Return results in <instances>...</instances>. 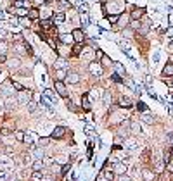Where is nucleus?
I'll return each mask as SVG.
<instances>
[{
    "label": "nucleus",
    "mask_w": 173,
    "mask_h": 181,
    "mask_svg": "<svg viewBox=\"0 0 173 181\" xmlns=\"http://www.w3.org/2000/svg\"><path fill=\"white\" fill-rule=\"evenodd\" d=\"M59 38H61V42L62 43H71L73 42V35H69V33H62Z\"/></svg>",
    "instance_id": "4be33fe9"
},
{
    "label": "nucleus",
    "mask_w": 173,
    "mask_h": 181,
    "mask_svg": "<svg viewBox=\"0 0 173 181\" xmlns=\"http://www.w3.org/2000/svg\"><path fill=\"white\" fill-rule=\"evenodd\" d=\"M71 53H73V55H80L81 53V43H76L75 47H73V50H71Z\"/></svg>",
    "instance_id": "473e14b6"
},
{
    "label": "nucleus",
    "mask_w": 173,
    "mask_h": 181,
    "mask_svg": "<svg viewBox=\"0 0 173 181\" xmlns=\"http://www.w3.org/2000/svg\"><path fill=\"white\" fill-rule=\"evenodd\" d=\"M66 105H68V109H69V111H73V112L78 111V109H76V107L73 105V102H71V100H68V104H66Z\"/></svg>",
    "instance_id": "37998d69"
},
{
    "label": "nucleus",
    "mask_w": 173,
    "mask_h": 181,
    "mask_svg": "<svg viewBox=\"0 0 173 181\" xmlns=\"http://www.w3.org/2000/svg\"><path fill=\"white\" fill-rule=\"evenodd\" d=\"M81 107H83V109H85V111H90V100H88V95H85V93H83V95H81Z\"/></svg>",
    "instance_id": "f8f14e48"
},
{
    "label": "nucleus",
    "mask_w": 173,
    "mask_h": 181,
    "mask_svg": "<svg viewBox=\"0 0 173 181\" xmlns=\"http://www.w3.org/2000/svg\"><path fill=\"white\" fill-rule=\"evenodd\" d=\"M66 133V129L62 128V126H57V128L52 129V133H50V138H62Z\"/></svg>",
    "instance_id": "423d86ee"
},
{
    "label": "nucleus",
    "mask_w": 173,
    "mask_h": 181,
    "mask_svg": "<svg viewBox=\"0 0 173 181\" xmlns=\"http://www.w3.org/2000/svg\"><path fill=\"white\" fill-rule=\"evenodd\" d=\"M171 47H173V42H171Z\"/></svg>",
    "instance_id": "3c124183"
},
{
    "label": "nucleus",
    "mask_w": 173,
    "mask_h": 181,
    "mask_svg": "<svg viewBox=\"0 0 173 181\" xmlns=\"http://www.w3.org/2000/svg\"><path fill=\"white\" fill-rule=\"evenodd\" d=\"M66 76H68V73H66V69H55L54 73V80H59V81H64Z\"/></svg>",
    "instance_id": "9d476101"
},
{
    "label": "nucleus",
    "mask_w": 173,
    "mask_h": 181,
    "mask_svg": "<svg viewBox=\"0 0 173 181\" xmlns=\"http://www.w3.org/2000/svg\"><path fill=\"white\" fill-rule=\"evenodd\" d=\"M66 80L69 81L71 85H76V83H78V81H80V76L76 74V73H69V74L66 76Z\"/></svg>",
    "instance_id": "2eb2a0df"
},
{
    "label": "nucleus",
    "mask_w": 173,
    "mask_h": 181,
    "mask_svg": "<svg viewBox=\"0 0 173 181\" xmlns=\"http://www.w3.org/2000/svg\"><path fill=\"white\" fill-rule=\"evenodd\" d=\"M119 105L125 107V109H130L133 104H132V100H130L128 97H121V98H119Z\"/></svg>",
    "instance_id": "4468645a"
},
{
    "label": "nucleus",
    "mask_w": 173,
    "mask_h": 181,
    "mask_svg": "<svg viewBox=\"0 0 173 181\" xmlns=\"http://www.w3.org/2000/svg\"><path fill=\"white\" fill-rule=\"evenodd\" d=\"M50 19H52V22H54V26L55 24H62V22L66 21V14L64 12H57V14H54Z\"/></svg>",
    "instance_id": "39448f33"
},
{
    "label": "nucleus",
    "mask_w": 173,
    "mask_h": 181,
    "mask_svg": "<svg viewBox=\"0 0 173 181\" xmlns=\"http://www.w3.org/2000/svg\"><path fill=\"white\" fill-rule=\"evenodd\" d=\"M50 142V138H40V142H38V147H47V143Z\"/></svg>",
    "instance_id": "4c0bfd02"
},
{
    "label": "nucleus",
    "mask_w": 173,
    "mask_h": 181,
    "mask_svg": "<svg viewBox=\"0 0 173 181\" xmlns=\"http://www.w3.org/2000/svg\"><path fill=\"white\" fill-rule=\"evenodd\" d=\"M102 178H104L106 181H113V179H114V171H113V169H111V171H104V172H102Z\"/></svg>",
    "instance_id": "b1692460"
},
{
    "label": "nucleus",
    "mask_w": 173,
    "mask_h": 181,
    "mask_svg": "<svg viewBox=\"0 0 173 181\" xmlns=\"http://www.w3.org/2000/svg\"><path fill=\"white\" fill-rule=\"evenodd\" d=\"M26 105H28V111H30V112H35V111H37V104H35L33 100H30Z\"/></svg>",
    "instance_id": "c9c22d12"
},
{
    "label": "nucleus",
    "mask_w": 173,
    "mask_h": 181,
    "mask_svg": "<svg viewBox=\"0 0 173 181\" xmlns=\"http://www.w3.org/2000/svg\"><path fill=\"white\" fill-rule=\"evenodd\" d=\"M31 100V91H19L17 93V102L19 104H28V102Z\"/></svg>",
    "instance_id": "7ed1b4c3"
},
{
    "label": "nucleus",
    "mask_w": 173,
    "mask_h": 181,
    "mask_svg": "<svg viewBox=\"0 0 173 181\" xmlns=\"http://www.w3.org/2000/svg\"><path fill=\"white\" fill-rule=\"evenodd\" d=\"M146 14V9H133L132 11V19H140Z\"/></svg>",
    "instance_id": "ddd939ff"
},
{
    "label": "nucleus",
    "mask_w": 173,
    "mask_h": 181,
    "mask_svg": "<svg viewBox=\"0 0 173 181\" xmlns=\"http://www.w3.org/2000/svg\"><path fill=\"white\" fill-rule=\"evenodd\" d=\"M135 147H137V140H135V138L125 140V149H126V150H133Z\"/></svg>",
    "instance_id": "9b49d317"
},
{
    "label": "nucleus",
    "mask_w": 173,
    "mask_h": 181,
    "mask_svg": "<svg viewBox=\"0 0 173 181\" xmlns=\"http://www.w3.org/2000/svg\"><path fill=\"white\" fill-rule=\"evenodd\" d=\"M114 67H116V74L123 76V78H126V71H125V67L119 62H114Z\"/></svg>",
    "instance_id": "f3484780"
},
{
    "label": "nucleus",
    "mask_w": 173,
    "mask_h": 181,
    "mask_svg": "<svg viewBox=\"0 0 173 181\" xmlns=\"http://www.w3.org/2000/svg\"><path fill=\"white\" fill-rule=\"evenodd\" d=\"M142 178H144L146 181H152V179H154V172L149 171V169H146L144 172H142Z\"/></svg>",
    "instance_id": "5701e85b"
},
{
    "label": "nucleus",
    "mask_w": 173,
    "mask_h": 181,
    "mask_svg": "<svg viewBox=\"0 0 173 181\" xmlns=\"http://www.w3.org/2000/svg\"><path fill=\"white\" fill-rule=\"evenodd\" d=\"M102 102H104V105H111V93H109V91H104Z\"/></svg>",
    "instance_id": "c756f323"
},
{
    "label": "nucleus",
    "mask_w": 173,
    "mask_h": 181,
    "mask_svg": "<svg viewBox=\"0 0 173 181\" xmlns=\"http://www.w3.org/2000/svg\"><path fill=\"white\" fill-rule=\"evenodd\" d=\"M80 19H81V24H83L85 28L88 26V24H90V19H88V14H86V12H81Z\"/></svg>",
    "instance_id": "bb28decb"
},
{
    "label": "nucleus",
    "mask_w": 173,
    "mask_h": 181,
    "mask_svg": "<svg viewBox=\"0 0 173 181\" xmlns=\"http://www.w3.org/2000/svg\"><path fill=\"white\" fill-rule=\"evenodd\" d=\"M2 109H4V100L0 98V111H2Z\"/></svg>",
    "instance_id": "8fccbe9b"
},
{
    "label": "nucleus",
    "mask_w": 173,
    "mask_h": 181,
    "mask_svg": "<svg viewBox=\"0 0 173 181\" xmlns=\"http://www.w3.org/2000/svg\"><path fill=\"white\" fill-rule=\"evenodd\" d=\"M16 138H17V142H24V133H23V131H17Z\"/></svg>",
    "instance_id": "a19ab883"
},
{
    "label": "nucleus",
    "mask_w": 173,
    "mask_h": 181,
    "mask_svg": "<svg viewBox=\"0 0 173 181\" xmlns=\"http://www.w3.org/2000/svg\"><path fill=\"white\" fill-rule=\"evenodd\" d=\"M130 129H132V133H139L140 131V126L137 121H130Z\"/></svg>",
    "instance_id": "c85d7f7f"
},
{
    "label": "nucleus",
    "mask_w": 173,
    "mask_h": 181,
    "mask_svg": "<svg viewBox=\"0 0 173 181\" xmlns=\"http://www.w3.org/2000/svg\"><path fill=\"white\" fill-rule=\"evenodd\" d=\"M0 181H7V172L5 171H0Z\"/></svg>",
    "instance_id": "c03bdc74"
},
{
    "label": "nucleus",
    "mask_w": 173,
    "mask_h": 181,
    "mask_svg": "<svg viewBox=\"0 0 173 181\" xmlns=\"http://www.w3.org/2000/svg\"><path fill=\"white\" fill-rule=\"evenodd\" d=\"M12 88H14V86H12V83L9 81V83H7L5 86H4V95H5V97H11V95H14V90H12Z\"/></svg>",
    "instance_id": "a211bd4d"
},
{
    "label": "nucleus",
    "mask_w": 173,
    "mask_h": 181,
    "mask_svg": "<svg viewBox=\"0 0 173 181\" xmlns=\"http://www.w3.org/2000/svg\"><path fill=\"white\" fill-rule=\"evenodd\" d=\"M19 24H21L23 28H30L31 26V19H30L28 16H23L21 19H19Z\"/></svg>",
    "instance_id": "aec40b11"
},
{
    "label": "nucleus",
    "mask_w": 173,
    "mask_h": 181,
    "mask_svg": "<svg viewBox=\"0 0 173 181\" xmlns=\"http://www.w3.org/2000/svg\"><path fill=\"white\" fill-rule=\"evenodd\" d=\"M118 24H119L121 28H123V26H128V16H119Z\"/></svg>",
    "instance_id": "2f4dec72"
},
{
    "label": "nucleus",
    "mask_w": 173,
    "mask_h": 181,
    "mask_svg": "<svg viewBox=\"0 0 173 181\" xmlns=\"http://www.w3.org/2000/svg\"><path fill=\"white\" fill-rule=\"evenodd\" d=\"M142 121H144V123H147V124H152V123H154V117H152L151 114L144 112V114H142Z\"/></svg>",
    "instance_id": "a878e982"
},
{
    "label": "nucleus",
    "mask_w": 173,
    "mask_h": 181,
    "mask_svg": "<svg viewBox=\"0 0 173 181\" xmlns=\"http://www.w3.org/2000/svg\"><path fill=\"white\" fill-rule=\"evenodd\" d=\"M11 83H12V86H14L17 91H24V86H23L21 83H17V81H14V80H11Z\"/></svg>",
    "instance_id": "f704fd0d"
},
{
    "label": "nucleus",
    "mask_w": 173,
    "mask_h": 181,
    "mask_svg": "<svg viewBox=\"0 0 173 181\" xmlns=\"http://www.w3.org/2000/svg\"><path fill=\"white\" fill-rule=\"evenodd\" d=\"M118 19H119L118 14H113V16H109V17H108V21H109V22H118Z\"/></svg>",
    "instance_id": "58836bf2"
},
{
    "label": "nucleus",
    "mask_w": 173,
    "mask_h": 181,
    "mask_svg": "<svg viewBox=\"0 0 173 181\" xmlns=\"http://www.w3.org/2000/svg\"><path fill=\"white\" fill-rule=\"evenodd\" d=\"M130 28H132V29H140V21H139V19H132Z\"/></svg>",
    "instance_id": "72a5a7b5"
},
{
    "label": "nucleus",
    "mask_w": 173,
    "mask_h": 181,
    "mask_svg": "<svg viewBox=\"0 0 173 181\" xmlns=\"http://www.w3.org/2000/svg\"><path fill=\"white\" fill-rule=\"evenodd\" d=\"M43 160L42 159H37L35 162H33V171H43Z\"/></svg>",
    "instance_id": "412c9836"
},
{
    "label": "nucleus",
    "mask_w": 173,
    "mask_h": 181,
    "mask_svg": "<svg viewBox=\"0 0 173 181\" xmlns=\"http://www.w3.org/2000/svg\"><path fill=\"white\" fill-rule=\"evenodd\" d=\"M54 88H55V91L59 93L62 98H68V88H66V85H64V81H59V80H54Z\"/></svg>",
    "instance_id": "f257e3e1"
},
{
    "label": "nucleus",
    "mask_w": 173,
    "mask_h": 181,
    "mask_svg": "<svg viewBox=\"0 0 173 181\" xmlns=\"http://www.w3.org/2000/svg\"><path fill=\"white\" fill-rule=\"evenodd\" d=\"M4 17H5V14H4V12L0 11V21H2V19H4Z\"/></svg>",
    "instance_id": "09e8293b"
},
{
    "label": "nucleus",
    "mask_w": 173,
    "mask_h": 181,
    "mask_svg": "<svg viewBox=\"0 0 173 181\" xmlns=\"http://www.w3.org/2000/svg\"><path fill=\"white\" fill-rule=\"evenodd\" d=\"M88 69H90V73H92L94 76H101V74H102V66L99 64V62H90Z\"/></svg>",
    "instance_id": "20e7f679"
},
{
    "label": "nucleus",
    "mask_w": 173,
    "mask_h": 181,
    "mask_svg": "<svg viewBox=\"0 0 173 181\" xmlns=\"http://www.w3.org/2000/svg\"><path fill=\"white\" fill-rule=\"evenodd\" d=\"M40 104H42V105L45 107L49 112H54V109H52V102H50L45 95H42V98H40Z\"/></svg>",
    "instance_id": "1a4fd4ad"
},
{
    "label": "nucleus",
    "mask_w": 173,
    "mask_h": 181,
    "mask_svg": "<svg viewBox=\"0 0 173 181\" xmlns=\"http://www.w3.org/2000/svg\"><path fill=\"white\" fill-rule=\"evenodd\" d=\"M43 95L47 97V98H49V100L52 102V104H55V95L52 93V90H49V88H47V90L43 91Z\"/></svg>",
    "instance_id": "cd10ccee"
},
{
    "label": "nucleus",
    "mask_w": 173,
    "mask_h": 181,
    "mask_svg": "<svg viewBox=\"0 0 173 181\" xmlns=\"http://www.w3.org/2000/svg\"><path fill=\"white\" fill-rule=\"evenodd\" d=\"M73 42L76 43H83V40H85V33H83V29H80V28H76V29H73Z\"/></svg>",
    "instance_id": "f03ea898"
},
{
    "label": "nucleus",
    "mask_w": 173,
    "mask_h": 181,
    "mask_svg": "<svg viewBox=\"0 0 173 181\" xmlns=\"http://www.w3.org/2000/svg\"><path fill=\"white\" fill-rule=\"evenodd\" d=\"M118 181H132V179H130V176H126V174H119Z\"/></svg>",
    "instance_id": "79ce46f5"
},
{
    "label": "nucleus",
    "mask_w": 173,
    "mask_h": 181,
    "mask_svg": "<svg viewBox=\"0 0 173 181\" xmlns=\"http://www.w3.org/2000/svg\"><path fill=\"white\" fill-rule=\"evenodd\" d=\"M19 62H21V60H19V59H11V60H9V66H11V67H12V69H17V67H19V66H21V64H19Z\"/></svg>",
    "instance_id": "7c9ffc66"
},
{
    "label": "nucleus",
    "mask_w": 173,
    "mask_h": 181,
    "mask_svg": "<svg viewBox=\"0 0 173 181\" xmlns=\"http://www.w3.org/2000/svg\"><path fill=\"white\" fill-rule=\"evenodd\" d=\"M33 2H35V4H38V5H40V4H45V0H33Z\"/></svg>",
    "instance_id": "de8ad7c7"
},
{
    "label": "nucleus",
    "mask_w": 173,
    "mask_h": 181,
    "mask_svg": "<svg viewBox=\"0 0 173 181\" xmlns=\"http://www.w3.org/2000/svg\"><path fill=\"white\" fill-rule=\"evenodd\" d=\"M38 16H40V14H38V9H28V17H30V19H38Z\"/></svg>",
    "instance_id": "393cba45"
},
{
    "label": "nucleus",
    "mask_w": 173,
    "mask_h": 181,
    "mask_svg": "<svg viewBox=\"0 0 173 181\" xmlns=\"http://www.w3.org/2000/svg\"><path fill=\"white\" fill-rule=\"evenodd\" d=\"M137 107H139V111H147V107L144 105V102H139V104H137Z\"/></svg>",
    "instance_id": "a18cd8bd"
},
{
    "label": "nucleus",
    "mask_w": 173,
    "mask_h": 181,
    "mask_svg": "<svg viewBox=\"0 0 173 181\" xmlns=\"http://www.w3.org/2000/svg\"><path fill=\"white\" fill-rule=\"evenodd\" d=\"M163 76L173 78V64H166V66H164V69H163Z\"/></svg>",
    "instance_id": "dca6fc26"
},
{
    "label": "nucleus",
    "mask_w": 173,
    "mask_h": 181,
    "mask_svg": "<svg viewBox=\"0 0 173 181\" xmlns=\"http://www.w3.org/2000/svg\"><path fill=\"white\" fill-rule=\"evenodd\" d=\"M113 171L116 174H125V172H126V166H125L123 162H116V164L113 166Z\"/></svg>",
    "instance_id": "6e6552de"
},
{
    "label": "nucleus",
    "mask_w": 173,
    "mask_h": 181,
    "mask_svg": "<svg viewBox=\"0 0 173 181\" xmlns=\"http://www.w3.org/2000/svg\"><path fill=\"white\" fill-rule=\"evenodd\" d=\"M40 26H42L43 29H50V28L54 26V22H52V19H42V21H40Z\"/></svg>",
    "instance_id": "6ab92c4d"
},
{
    "label": "nucleus",
    "mask_w": 173,
    "mask_h": 181,
    "mask_svg": "<svg viewBox=\"0 0 173 181\" xmlns=\"http://www.w3.org/2000/svg\"><path fill=\"white\" fill-rule=\"evenodd\" d=\"M95 57H97V59H104V53H102V50H95Z\"/></svg>",
    "instance_id": "49530a36"
},
{
    "label": "nucleus",
    "mask_w": 173,
    "mask_h": 181,
    "mask_svg": "<svg viewBox=\"0 0 173 181\" xmlns=\"http://www.w3.org/2000/svg\"><path fill=\"white\" fill-rule=\"evenodd\" d=\"M111 78H113V81H116V83H123V78H121V76H119V74H113V76H111Z\"/></svg>",
    "instance_id": "ea45409f"
},
{
    "label": "nucleus",
    "mask_w": 173,
    "mask_h": 181,
    "mask_svg": "<svg viewBox=\"0 0 173 181\" xmlns=\"http://www.w3.org/2000/svg\"><path fill=\"white\" fill-rule=\"evenodd\" d=\"M30 155H31L33 159H43V150L42 147H31V152H30Z\"/></svg>",
    "instance_id": "0eeeda50"
},
{
    "label": "nucleus",
    "mask_w": 173,
    "mask_h": 181,
    "mask_svg": "<svg viewBox=\"0 0 173 181\" xmlns=\"http://www.w3.org/2000/svg\"><path fill=\"white\" fill-rule=\"evenodd\" d=\"M7 47H9V45H7V42H4V40H2V42H0V53H5L7 52Z\"/></svg>",
    "instance_id": "e433bc0d"
}]
</instances>
